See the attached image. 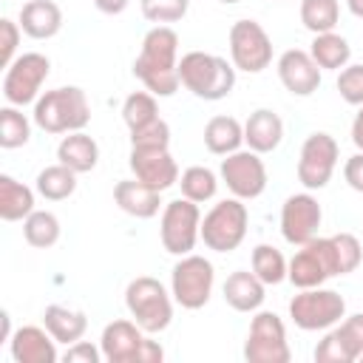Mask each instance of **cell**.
I'll use <instances>...</instances> for the list:
<instances>
[{"label": "cell", "instance_id": "1", "mask_svg": "<svg viewBox=\"0 0 363 363\" xmlns=\"http://www.w3.org/2000/svg\"><path fill=\"white\" fill-rule=\"evenodd\" d=\"M133 77L153 96H173L179 91V34L170 26H153L145 34L133 60Z\"/></svg>", "mask_w": 363, "mask_h": 363}, {"label": "cell", "instance_id": "2", "mask_svg": "<svg viewBox=\"0 0 363 363\" xmlns=\"http://www.w3.org/2000/svg\"><path fill=\"white\" fill-rule=\"evenodd\" d=\"M179 79L193 96H199L204 102H218V99L230 96V91L235 85V65L218 54L187 51L179 60Z\"/></svg>", "mask_w": 363, "mask_h": 363}, {"label": "cell", "instance_id": "3", "mask_svg": "<svg viewBox=\"0 0 363 363\" xmlns=\"http://www.w3.org/2000/svg\"><path fill=\"white\" fill-rule=\"evenodd\" d=\"M31 119L45 133H74L91 122V105L82 88L62 85L40 94Z\"/></svg>", "mask_w": 363, "mask_h": 363}, {"label": "cell", "instance_id": "4", "mask_svg": "<svg viewBox=\"0 0 363 363\" xmlns=\"http://www.w3.org/2000/svg\"><path fill=\"white\" fill-rule=\"evenodd\" d=\"M125 306L147 335L164 332L173 320V292H167L164 284L150 275H139L128 284Z\"/></svg>", "mask_w": 363, "mask_h": 363}, {"label": "cell", "instance_id": "5", "mask_svg": "<svg viewBox=\"0 0 363 363\" xmlns=\"http://www.w3.org/2000/svg\"><path fill=\"white\" fill-rule=\"evenodd\" d=\"M145 335L147 332L133 318L111 320L99 337L102 357L108 363H159L164 357V349Z\"/></svg>", "mask_w": 363, "mask_h": 363}, {"label": "cell", "instance_id": "6", "mask_svg": "<svg viewBox=\"0 0 363 363\" xmlns=\"http://www.w3.org/2000/svg\"><path fill=\"white\" fill-rule=\"evenodd\" d=\"M250 213L241 199H224L210 207V213L201 218V241L213 252H233L247 238Z\"/></svg>", "mask_w": 363, "mask_h": 363}, {"label": "cell", "instance_id": "7", "mask_svg": "<svg viewBox=\"0 0 363 363\" xmlns=\"http://www.w3.org/2000/svg\"><path fill=\"white\" fill-rule=\"evenodd\" d=\"M335 275H340V267H337L332 235H326V238L315 235L312 241L301 244L298 252L289 258V267H286V281L298 289L323 286Z\"/></svg>", "mask_w": 363, "mask_h": 363}, {"label": "cell", "instance_id": "8", "mask_svg": "<svg viewBox=\"0 0 363 363\" xmlns=\"http://www.w3.org/2000/svg\"><path fill=\"white\" fill-rule=\"evenodd\" d=\"M289 318L303 332H323L337 326L340 318H346V301L335 289L309 286L289 301Z\"/></svg>", "mask_w": 363, "mask_h": 363}, {"label": "cell", "instance_id": "9", "mask_svg": "<svg viewBox=\"0 0 363 363\" xmlns=\"http://www.w3.org/2000/svg\"><path fill=\"white\" fill-rule=\"evenodd\" d=\"M216 284V269L204 255H179L170 272V292L182 309H201L207 306Z\"/></svg>", "mask_w": 363, "mask_h": 363}, {"label": "cell", "instance_id": "10", "mask_svg": "<svg viewBox=\"0 0 363 363\" xmlns=\"http://www.w3.org/2000/svg\"><path fill=\"white\" fill-rule=\"evenodd\" d=\"M159 238L162 247L170 255H187L193 252L196 241H201V210L190 199H173L162 210L159 221Z\"/></svg>", "mask_w": 363, "mask_h": 363}, {"label": "cell", "instance_id": "11", "mask_svg": "<svg viewBox=\"0 0 363 363\" xmlns=\"http://www.w3.org/2000/svg\"><path fill=\"white\" fill-rule=\"evenodd\" d=\"M48 74H51V60L45 54H40V51L17 54V60L6 68V77H3L6 102L17 105V108H26V105L37 102Z\"/></svg>", "mask_w": 363, "mask_h": 363}, {"label": "cell", "instance_id": "12", "mask_svg": "<svg viewBox=\"0 0 363 363\" xmlns=\"http://www.w3.org/2000/svg\"><path fill=\"white\" fill-rule=\"evenodd\" d=\"M289 340H286V326L275 312L258 309L247 340H244V360L247 363H289Z\"/></svg>", "mask_w": 363, "mask_h": 363}, {"label": "cell", "instance_id": "13", "mask_svg": "<svg viewBox=\"0 0 363 363\" xmlns=\"http://www.w3.org/2000/svg\"><path fill=\"white\" fill-rule=\"evenodd\" d=\"M230 62L235 71L261 74L272 62V40L255 20H235L230 28Z\"/></svg>", "mask_w": 363, "mask_h": 363}, {"label": "cell", "instance_id": "14", "mask_svg": "<svg viewBox=\"0 0 363 363\" xmlns=\"http://www.w3.org/2000/svg\"><path fill=\"white\" fill-rule=\"evenodd\" d=\"M337 159H340V147H337L335 136H329L326 130L309 133L303 139L301 156H298V182L306 190H323L332 182Z\"/></svg>", "mask_w": 363, "mask_h": 363}, {"label": "cell", "instance_id": "15", "mask_svg": "<svg viewBox=\"0 0 363 363\" xmlns=\"http://www.w3.org/2000/svg\"><path fill=\"white\" fill-rule=\"evenodd\" d=\"M218 176L227 184V190L235 199H241V201L258 199L267 190V167H264V159H261V153H255L250 147L247 150L227 153L221 159Z\"/></svg>", "mask_w": 363, "mask_h": 363}, {"label": "cell", "instance_id": "16", "mask_svg": "<svg viewBox=\"0 0 363 363\" xmlns=\"http://www.w3.org/2000/svg\"><path fill=\"white\" fill-rule=\"evenodd\" d=\"M320 221H323V210H320L318 199L312 196V190L292 193L281 204V235L292 247L312 241L320 230Z\"/></svg>", "mask_w": 363, "mask_h": 363}, {"label": "cell", "instance_id": "17", "mask_svg": "<svg viewBox=\"0 0 363 363\" xmlns=\"http://www.w3.org/2000/svg\"><path fill=\"white\" fill-rule=\"evenodd\" d=\"M128 167L133 179L156 187L159 193L179 184V164L167 147H130Z\"/></svg>", "mask_w": 363, "mask_h": 363}, {"label": "cell", "instance_id": "18", "mask_svg": "<svg viewBox=\"0 0 363 363\" xmlns=\"http://www.w3.org/2000/svg\"><path fill=\"white\" fill-rule=\"evenodd\" d=\"M275 68H278L281 85L292 96H312L320 88V68H318V62L312 60L309 51L289 48V51H284L278 57Z\"/></svg>", "mask_w": 363, "mask_h": 363}, {"label": "cell", "instance_id": "19", "mask_svg": "<svg viewBox=\"0 0 363 363\" xmlns=\"http://www.w3.org/2000/svg\"><path fill=\"white\" fill-rule=\"evenodd\" d=\"M14 363H57V340L45 326H20L9 340Z\"/></svg>", "mask_w": 363, "mask_h": 363}, {"label": "cell", "instance_id": "20", "mask_svg": "<svg viewBox=\"0 0 363 363\" xmlns=\"http://www.w3.org/2000/svg\"><path fill=\"white\" fill-rule=\"evenodd\" d=\"M113 201L122 213L133 218H153L162 207V193L139 179H122L113 187Z\"/></svg>", "mask_w": 363, "mask_h": 363}, {"label": "cell", "instance_id": "21", "mask_svg": "<svg viewBox=\"0 0 363 363\" xmlns=\"http://www.w3.org/2000/svg\"><path fill=\"white\" fill-rule=\"evenodd\" d=\"M221 292L227 306H233L235 312H258L267 298V284L250 269H235L227 275Z\"/></svg>", "mask_w": 363, "mask_h": 363}, {"label": "cell", "instance_id": "22", "mask_svg": "<svg viewBox=\"0 0 363 363\" xmlns=\"http://www.w3.org/2000/svg\"><path fill=\"white\" fill-rule=\"evenodd\" d=\"M17 23L31 40H51L62 28V9L54 0H28L20 9Z\"/></svg>", "mask_w": 363, "mask_h": 363}, {"label": "cell", "instance_id": "23", "mask_svg": "<svg viewBox=\"0 0 363 363\" xmlns=\"http://www.w3.org/2000/svg\"><path fill=\"white\" fill-rule=\"evenodd\" d=\"M284 139V122L275 111L258 108L244 122V145L255 153H272Z\"/></svg>", "mask_w": 363, "mask_h": 363}, {"label": "cell", "instance_id": "24", "mask_svg": "<svg viewBox=\"0 0 363 363\" xmlns=\"http://www.w3.org/2000/svg\"><path fill=\"white\" fill-rule=\"evenodd\" d=\"M43 326L51 332V337H54L57 343L71 346V343L82 340V335H85V329H88V318H85L82 309H71V306H62V303H51V306H45V312H43Z\"/></svg>", "mask_w": 363, "mask_h": 363}, {"label": "cell", "instance_id": "25", "mask_svg": "<svg viewBox=\"0 0 363 363\" xmlns=\"http://www.w3.org/2000/svg\"><path fill=\"white\" fill-rule=\"evenodd\" d=\"M57 159L74 173H91L99 162V145L94 136L74 130V133H65L62 142L57 145Z\"/></svg>", "mask_w": 363, "mask_h": 363}, {"label": "cell", "instance_id": "26", "mask_svg": "<svg viewBox=\"0 0 363 363\" xmlns=\"http://www.w3.org/2000/svg\"><path fill=\"white\" fill-rule=\"evenodd\" d=\"M244 145V125L235 116L218 113L204 125V147L216 156H227L241 150Z\"/></svg>", "mask_w": 363, "mask_h": 363}, {"label": "cell", "instance_id": "27", "mask_svg": "<svg viewBox=\"0 0 363 363\" xmlns=\"http://www.w3.org/2000/svg\"><path fill=\"white\" fill-rule=\"evenodd\" d=\"M34 213V190L9 173H0V218L23 221Z\"/></svg>", "mask_w": 363, "mask_h": 363}, {"label": "cell", "instance_id": "28", "mask_svg": "<svg viewBox=\"0 0 363 363\" xmlns=\"http://www.w3.org/2000/svg\"><path fill=\"white\" fill-rule=\"evenodd\" d=\"M309 54H312V60L318 62L320 71H340L352 60V45H349V40L343 34L326 31V34H315L312 37Z\"/></svg>", "mask_w": 363, "mask_h": 363}, {"label": "cell", "instance_id": "29", "mask_svg": "<svg viewBox=\"0 0 363 363\" xmlns=\"http://www.w3.org/2000/svg\"><path fill=\"white\" fill-rule=\"evenodd\" d=\"M77 176H79V173H74L71 167H65L62 162H57V164H48V167H43V170L37 173L34 190H37L43 199H48V201H62V199L74 196V190H77Z\"/></svg>", "mask_w": 363, "mask_h": 363}, {"label": "cell", "instance_id": "30", "mask_svg": "<svg viewBox=\"0 0 363 363\" xmlns=\"http://www.w3.org/2000/svg\"><path fill=\"white\" fill-rule=\"evenodd\" d=\"M60 218L51 210H34L28 218H23V235L34 250H48L60 241Z\"/></svg>", "mask_w": 363, "mask_h": 363}, {"label": "cell", "instance_id": "31", "mask_svg": "<svg viewBox=\"0 0 363 363\" xmlns=\"http://www.w3.org/2000/svg\"><path fill=\"white\" fill-rule=\"evenodd\" d=\"M340 20V3L337 0H301V23L312 34L335 31Z\"/></svg>", "mask_w": 363, "mask_h": 363}, {"label": "cell", "instance_id": "32", "mask_svg": "<svg viewBox=\"0 0 363 363\" xmlns=\"http://www.w3.org/2000/svg\"><path fill=\"white\" fill-rule=\"evenodd\" d=\"M179 187H182V196L184 199H190L196 204H204V201H210L216 196L218 176L210 167H204V164H193V167H187L179 176Z\"/></svg>", "mask_w": 363, "mask_h": 363}, {"label": "cell", "instance_id": "33", "mask_svg": "<svg viewBox=\"0 0 363 363\" xmlns=\"http://www.w3.org/2000/svg\"><path fill=\"white\" fill-rule=\"evenodd\" d=\"M28 139H31V122H28V116L17 105L0 108V147L3 150H14V147L28 145Z\"/></svg>", "mask_w": 363, "mask_h": 363}, {"label": "cell", "instance_id": "34", "mask_svg": "<svg viewBox=\"0 0 363 363\" xmlns=\"http://www.w3.org/2000/svg\"><path fill=\"white\" fill-rule=\"evenodd\" d=\"M286 267H289V261L284 258L281 250H275V247H269V244L252 247V272H255L267 286H278L281 281H286Z\"/></svg>", "mask_w": 363, "mask_h": 363}, {"label": "cell", "instance_id": "35", "mask_svg": "<svg viewBox=\"0 0 363 363\" xmlns=\"http://www.w3.org/2000/svg\"><path fill=\"white\" fill-rule=\"evenodd\" d=\"M122 119H125L128 130H139V128L150 125L153 119H159L156 96L150 91H133V94H128L125 102H122Z\"/></svg>", "mask_w": 363, "mask_h": 363}, {"label": "cell", "instance_id": "36", "mask_svg": "<svg viewBox=\"0 0 363 363\" xmlns=\"http://www.w3.org/2000/svg\"><path fill=\"white\" fill-rule=\"evenodd\" d=\"M139 6L145 20L156 26H167V23H179L187 14L190 0H139Z\"/></svg>", "mask_w": 363, "mask_h": 363}, {"label": "cell", "instance_id": "37", "mask_svg": "<svg viewBox=\"0 0 363 363\" xmlns=\"http://www.w3.org/2000/svg\"><path fill=\"white\" fill-rule=\"evenodd\" d=\"M332 244H335V255H337V267H340V275H349L360 267L363 261V247L357 241V235L352 233H335L332 235Z\"/></svg>", "mask_w": 363, "mask_h": 363}, {"label": "cell", "instance_id": "38", "mask_svg": "<svg viewBox=\"0 0 363 363\" xmlns=\"http://www.w3.org/2000/svg\"><path fill=\"white\" fill-rule=\"evenodd\" d=\"M337 94L343 102L360 108L363 105V62H349L346 68H340L337 74Z\"/></svg>", "mask_w": 363, "mask_h": 363}, {"label": "cell", "instance_id": "39", "mask_svg": "<svg viewBox=\"0 0 363 363\" xmlns=\"http://www.w3.org/2000/svg\"><path fill=\"white\" fill-rule=\"evenodd\" d=\"M312 357H315V363H354L352 354H349V349H346V343H343V337L337 335L335 326L326 329V335H323V340L315 346Z\"/></svg>", "mask_w": 363, "mask_h": 363}, {"label": "cell", "instance_id": "40", "mask_svg": "<svg viewBox=\"0 0 363 363\" xmlns=\"http://www.w3.org/2000/svg\"><path fill=\"white\" fill-rule=\"evenodd\" d=\"M167 145H170V125L162 116L139 130H130V147H167Z\"/></svg>", "mask_w": 363, "mask_h": 363}, {"label": "cell", "instance_id": "41", "mask_svg": "<svg viewBox=\"0 0 363 363\" xmlns=\"http://www.w3.org/2000/svg\"><path fill=\"white\" fill-rule=\"evenodd\" d=\"M335 329H337V335L343 337V343H346L352 360H360V354H363V312L349 315V318L340 320Z\"/></svg>", "mask_w": 363, "mask_h": 363}, {"label": "cell", "instance_id": "42", "mask_svg": "<svg viewBox=\"0 0 363 363\" xmlns=\"http://www.w3.org/2000/svg\"><path fill=\"white\" fill-rule=\"evenodd\" d=\"M20 34H23L20 23H14V20H9V17L0 20V65H3V68H9V65L17 60Z\"/></svg>", "mask_w": 363, "mask_h": 363}, {"label": "cell", "instance_id": "43", "mask_svg": "<svg viewBox=\"0 0 363 363\" xmlns=\"http://www.w3.org/2000/svg\"><path fill=\"white\" fill-rule=\"evenodd\" d=\"M62 360H65V363H99V360H105V357H102V349H96V346L85 343V340H77V343H71V346L65 349Z\"/></svg>", "mask_w": 363, "mask_h": 363}, {"label": "cell", "instance_id": "44", "mask_svg": "<svg viewBox=\"0 0 363 363\" xmlns=\"http://www.w3.org/2000/svg\"><path fill=\"white\" fill-rule=\"evenodd\" d=\"M343 179L354 193H363V150H357L354 156L346 159L343 164Z\"/></svg>", "mask_w": 363, "mask_h": 363}, {"label": "cell", "instance_id": "45", "mask_svg": "<svg viewBox=\"0 0 363 363\" xmlns=\"http://www.w3.org/2000/svg\"><path fill=\"white\" fill-rule=\"evenodd\" d=\"M94 6H96L102 14H122V11L130 6V0H94Z\"/></svg>", "mask_w": 363, "mask_h": 363}, {"label": "cell", "instance_id": "46", "mask_svg": "<svg viewBox=\"0 0 363 363\" xmlns=\"http://www.w3.org/2000/svg\"><path fill=\"white\" fill-rule=\"evenodd\" d=\"M352 142H354L357 150H363V105L352 119Z\"/></svg>", "mask_w": 363, "mask_h": 363}, {"label": "cell", "instance_id": "47", "mask_svg": "<svg viewBox=\"0 0 363 363\" xmlns=\"http://www.w3.org/2000/svg\"><path fill=\"white\" fill-rule=\"evenodd\" d=\"M0 326H3L0 340H3V343H9V340H11V335H14V332H11V315H9V312H0Z\"/></svg>", "mask_w": 363, "mask_h": 363}, {"label": "cell", "instance_id": "48", "mask_svg": "<svg viewBox=\"0 0 363 363\" xmlns=\"http://www.w3.org/2000/svg\"><path fill=\"white\" fill-rule=\"evenodd\" d=\"M346 9H349L354 17H360V20H363V0H346Z\"/></svg>", "mask_w": 363, "mask_h": 363}, {"label": "cell", "instance_id": "49", "mask_svg": "<svg viewBox=\"0 0 363 363\" xmlns=\"http://www.w3.org/2000/svg\"><path fill=\"white\" fill-rule=\"evenodd\" d=\"M218 3H227L230 6V3H241V0H218Z\"/></svg>", "mask_w": 363, "mask_h": 363}, {"label": "cell", "instance_id": "50", "mask_svg": "<svg viewBox=\"0 0 363 363\" xmlns=\"http://www.w3.org/2000/svg\"><path fill=\"white\" fill-rule=\"evenodd\" d=\"M360 360H363V354H360Z\"/></svg>", "mask_w": 363, "mask_h": 363}]
</instances>
